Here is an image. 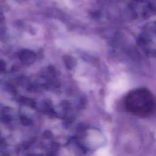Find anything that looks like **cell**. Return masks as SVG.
<instances>
[{"label":"cell","instance_id":"6da1fadb","mask_svg":"<svg viewBox=\"0 0 156 156\" xmlns=\"http://www.w3.org/2000/svg\"><path fill=\"white\" fill-rule=\"evenodd\" d=\"M155 99L152 93L144 88L130 91L125 99V107L131 114L138 117L149 116L155 108Z\"/></svg>","mask_w":156,"mask_h":156},{"label":"cell","instance_id":"7a4b0ae2","mask_svg":"<svg viewBox=\"0 0 156 156\" xmlns=\"http://www.w3.org/2000/svg\"><path fill=\"white\" fill-rule=\"evenodd\" d=\"M20 58L24 64H31L35 58V55L34 52L30 51H23L20 54Z\"/></svg>","mask_w":156,"mask_h":156},{"label":"cell","instance_id":"3957f363","mask_svg":"<svg viewBox=\"0 0 156 156\" xmlns=\"http://www.w3.org/2000/svg\"><path fill=\"white\" fill-rule=\"evenodd\" d=\"M65 62L66 66L69 68H71L75 65L74 59L70 56H66V58H65Z\"/></svg>","mask_w":156,"mask_h":156},{"label":"cell","instance_id":"277c9868","mask_svg":"<svg viewBox=\"0 0 156 156\" xmlns=\"http://www.w3.org/2000/svg\"><path fill=\"white\" fill-rule=\"evenodd\" d=\"M21 123H23V124L24 125H29L30 122V120L26 117H22L21 118Z\"/></svg>","mask_w":156,"mask_h":156}]
</instances>
